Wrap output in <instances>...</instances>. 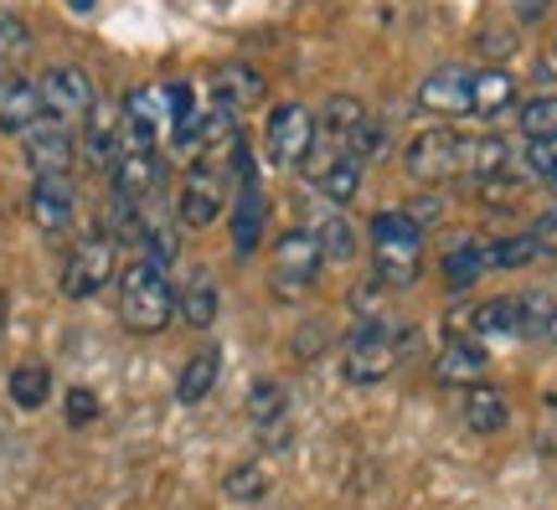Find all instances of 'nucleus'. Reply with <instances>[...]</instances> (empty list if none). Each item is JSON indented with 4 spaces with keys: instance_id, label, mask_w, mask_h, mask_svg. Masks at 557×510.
<instances>
[{
    "instance_id": "4be33fe9",
    "label": "nucleus",
    "mask_w": 557,
    "mask_h": 510,
    "mask_svg": "<svg viewBox=\"0 0 557 510\" xmlns=\"http://www.w3.org/2000/svg\"><path fill=\"white\" fill-rule=\"evenodd\" d=\"M506 423H511V408H506V393H500V387H485V382L465 387V428L500 433Z\"/></svg>"
},
{
    "instance_id": "ddd939ff",
    "label": "nucleus",
    "mask_w": 557,
    "mask_h": 510,
    "mask_svg": "<svg viewBox=\"0 0 557 510\" xmlns=\"http://www.w3.org/2000/svg\"><path fill=\"white\" fill-rule=\"evenodd\" d=\"M418 109L434 119H465L470 114V73L459 67H438L418 83Z\"/></svg>"
},
{
    "instance_id": "cd10ccee",
    "label": "nucleus",
    "mask_w": 557,
    "mask_h": 510,
    "mask_svg": "<svg viewBox=\"0 0 557 510\" xmlns=\"http://www.w3.org/2000/svg\"><path fill=\"white\" fill-rule=\"evenodd\" d=\"M284 408H289L284 382H269V376H259V382L248 387V418H253L259 428H274L278 418H284Z\"/></svg>"
},
{
    "instance_id": "a18cd8bd",
    "label": "nucleus",
    "mask_w": 557,
    "mask_h": 510,
    "mask_svg": "<svg viewBox=\"0 0 557 510\" xmlns=\"http://www.w3.org/2000/svg\"><path fill=\"white\" fill-rule=\"evenodd\" d=\"M547 402H553V408H557V393H553V397H547Z\"/></svg>"
},
{
    "instance_id": "f3484780",
    "label": "nucleus",
    "mask_w": 557,
    "mask_h": 510,
    "mask_svg": "<svg viewBox=\"0 0 557 510\" xmlns=\"http://www.w3.org/2000/svg\"><path fill=\"white\" fill-rule=\"evenodd\" d=\"M361 129H367V103L351 99V94H336V99L320 109L315 135L331 139V145H336V150H346V156H351V145H357Z\"/></svg>"
},
{
    "instance_id": "e433bc0d",
    "label": "nucleus",
    "mask_w": 557,
    "mask_h": 510,
    "mask_svg": "<svg viewBox=\"0 0 557 510\" xmlns=\"http://www.w3.org/2000/svg\"><path fill=\"white\" fill-rule=\"evenodd\" d=\"M94 418H99V397L88 393V387H73V393H67V423L83 428V423H94Z\"/></svg>"
},
{
    "instance_id": "2eb2a0df",
    "label": "nucleus",
    "mask_w": 557,
    "mask_h": 510,
    "mask_svg": "<svg viewBox=\"0 0 557 510\" xmlns=\"http://www.w3.org/2000/svg\"><path fill=\"white\" fill-rule=\"evenodd\" d=\"M263 103V78L253 73V67H243V62H233V67H218L212 73V109L227 119L248 114V109H259Z\"/></svg>"
},
{
    "instance_id": "4468645a",
    "label": "nucleus",
    "mask_w": 557,
    "mask_h": 510,
    "mask_svg": "<svg viewBox=\"0 0 557 510\" xmlns=\"http://www.w3.org/2000/svg\"><path fill=\"white\" fill-rule=\"evenodd\" d=\"M160 191V156L156 150H124L114 160V197L129 201V207H145L156 201Z\"/></svg>"
},
{
    "instance_id": "aec40b11",
    "label": "nucleus",
    "mask_w": 557,
    "mask_h": 510,
    "mask_svg": "<svg viewBox=\"0 0 557 510\" xmlns=\"http://www.w3.org/2000/svg\"><path fill=\"white\" fill-rule=\"evenodd\" d=\"M485 366H491V356L480 340H449L438 351V382H449V387H475Z\"/></svg>"
},
{
    "instance_id": "37998d69",
    "label": "nucleus",
    "mask_w": 557,
    "mask_h": 510,
    "mask_svg": "<svg viewBox=\"0 0 557 510\" xmlns=\"http://www.w3.org/2000/svg\"><path fill=\"white\" fill-rule=\"evenodd\" d=\"M0 335H5V295H0Z\"/></svg>"
},
{
    "instance_id": "1a4fd4ad",
    "label": "nucleus",
    "mask_w": 557,
    "mask_h": 510,
    "mask_svg": "<svg viewBox=\"0 0 557 510\" xmlns=\"http://www.w3.org/2000/svg\"><path fill=\"white\" fill-rule=\"evenodd\" d=\"M238 160V156H233ZM227 207V165H191V176L181 186L176 212L186 227H212Z\"/></svg>"
},
{
    "instance_id": "49530a36",
    "label": "nucleus",
    "mask_w": 557,
    "mask_h": 510,
    "mask_svg": "<svg viewBox=\"0 0 557 510\" xmlns=\"http://www.w3.org/2000/svg\"><path fill=\"white\" fill-rule=\"evenodd\" d=\"M553 52H557V41H553Z\"/></svg>"
},
{
    "instance_id": "473e14b6",
    "label": "nucleus",
    "mask_w": 557,
    "mask_h": 510,
    "mask_svg": "<svg viewBox=\"0 0 557 510\" xmlns=\"http://www.w3.org/2000/svg\"><path fill=\"white\" fill-rule=\"evenodd\" d=\"M165 94V124L171 129H186L191 119H197V94H191V83H171V88H160Z\"/></svg>"
},
{
    "instance_id": "f704fd0d",
    "label": "nucleus",
    "mask_w": 557,
    "mask_h": 510,
    "mask_svg": "<svg viewBox=\"0 0 557 510\" xmlns=\"http://www.w3.org/2000/svg\"><path fill=\"white\" fill-rule=\"evenodd\" d=\"M527 171H532V176H557V135L527 145Z\"/></svg>"
},
{
    "instance_id": "412c9836",
    "label": "nucleus",
    "mask_w": 557,
    "mask_h": 510,
    "mask_svg": "<svg viewBox=\"0 0 557 510\" xmlns=\"http://www.w3.org/2000/svg\"><path fill=\"white\" fill-rule=\"evenodd\" d=\"M176 310H181V320H186V325H197V331H207V325L218 320L222 295H218V284H212V274H207V269H191V274H186Z\"/></svg>"
},
{
    "instance_id": "58836bf2",
    "label": "nucleus",
    "mask_w": 557,
    "mask_h": 510,
    "mask_svg": "<svg viewBox=\"0 0 557 510\" xmlns=\"http://www.w3.org/2000/svg\"><path fill=\"white\" fill-rule=\"evenodd\" d=\"M532 242H537V253H557V212L537 216V227H532Z\"/></svg>"
},
{
    "instance_id": "2f4dec72",
    "label": "nucleus",
    "mask_w": 557,
    "mask_h": 510,
    "mask_svg": "<svg viewBox=\"0 0 557 510\" xmlns=\"http://www.w3.org/2000/svg\"><path fill=\"white\" fill-rule=\"evenodd\" d=\"M222 490L233 495V500H263V490H269V474H263V464H233V470H227V480H222Z\"/></svg>"
},
{
    "instance_id": "6ab92c4d",
    "label": "nucleus",
    "mask_w": 557,
    "mask_h": 510,
    "mask_svg": "<svg viewBox=\"0 0 557 510\" xmlns=\"http://www.w3.org/2000/svg\"><path fill=\"white\" fill-rule=\"evenodd\" d=\"M517 103V78L506 67H480L470 73V114L475 119H496L500 109Z\"/></svg>"
},
{
    "instance_id": "5701e85b",
    "label": "nucleus",
    "mask_w": 557,
    "mask_h": 510,
    "mask_svg": "<svg viewBox=\"0 0 557 510\" xmlns=\"http://www.w3.org/2000/svg\"><path fill=\"white\" fill-rule=\"evenodd\" d=\"M511 165V150H506V139L500 135H465V150H459V171L465 176H475V181H491L500 176Z\"/></svg>"
},
{
    "instance_id": "6e6552de",
    "label": "nucleus",
    "mask_w": 557,
    "mask_h": 510,
    "mask_svg": "<svg viewBox=\"0 0 557 510\" xmlns=\"http://www.w3.org/2000/svg\"><path fill=\"white\" fill-rule=\"evenodd\" d=\"M459 150H465V135H455L449 124H438V129H423V135L408 139L403 165H408V176L413 181L434 186V181L459 176Z\"/></svg>"
},
{
    "instance_id": "f8f14e48",
    "label": "nucleus",
    "mask_w": 557,
    "mask_h": 510,
    "mask_svg": "<svg viewBox=\"0 0 557 510\" xmlns=\"http://www.w3.org/2000/svg\"><path fill=\"white\" fill-rule=\"evenodd\" d=\"M238 201H233V248H238L243 258L259 248L263 237V222H269V207H263V191L253 186V176H248V156L238 150Z\"/></svg>"
},
{
    "instance_id": "72a5a7b5",
    "label": "nucleus",
    "mask_w": 557,
    "mask_h": 510,
    "mask_svg": "<svg viewBox=\"0 0 557 510\" xmlns=\"http://www.w3.org/2000/svg\"><path fill=\"white\" fill-rule=\"evenodd\" d=\"M315 237H320V248H325V253H336V258L357 253V237H351V227H346L341 216H325V222L315 227Z\"/></svg>"
},
{
    "instance_id": "4c0bfd02",
    "label": "nucleus",
    "mask_w": 557,
    "mask_h": 510,
    "mask_svg": "<svg viewBox=\"0 0 557 510\" xmlns=\"http://www.w3.org/2000/svg\"><path fill=\"white\" fill-rule=\"evenodd\" d=\"M475 47L485 52V58H506V52L517 47V32H480Z\"/></svg>"
},
{
    "instance_id": "c9c22d12",
    "label": "nucleus",
    "mask_w": 557,
    "mask_h": 510,
    "mask_svg": "<svg viewBox=\"0 0 557 510\" xmlns=\"http://www.w3.org/2000/svg\"><path fill=\"white\" fill-rule=\"evenodd\" d=\"M32 41V32H26V21L11 16V11H0V58H11V52H21Z\"/></svg>"
},
{
    "instance_id": "a19ab883",
    "label": "nucleus",
    "mask_w": 557,
    "mask_h": 510,
    "mask_svg": "<svg viewBox=\"0 0 557 510\" xmlns=\"http://www.w3.org/2000/svg\"><path fill=\"white\" fill-rule=\"evenodd\" d=\"M542 331H547V335H553V340H557V310L547 314V325H542Z\"/></svg>"
},
{
    "instance_id": "393cba45",
    "label": "nucleus",
    "mask_w": 557,
    "mask_h": 510,
    "mask_svg": "<svg viewBox=\"0 0 557 510\" xmlns=\"http://www.w3.org/2000/svg\"><path fill=\"white\" fill-rule=\"evenodd\" d=\"M5 393H11V402H16V408L37 412L41 402L52 397V372H47V366H37V361H26V366H16V372H11Z\"/></svg>"
},
{
    "instance_id": "bb28decb",
    "label": "nucleus",
    "mask_w": 557,
    "mask_h": 510,
    "mask_svg": "<svg viewBox=\"0 0 557 510\" xmlns=\"http://www.w3.org/2000/svg\"><path fill=\"white\" fill-rule=\"evenodd\" d=\"M361 176H367V160H357V156H341L325 176L315 181L320 186V197L325 201H351L361 191Z\"/></svg>"
},
{
    "instance_id": "ea45409f",
    "label": "nucleus",
    "mask_w": 557,
    "mask_h": 510,
    "mask_svg": "<svg viewBox=\"0 0 557 510\" xmlns=\"http://www.w3.org/2000/svg\"><path fill=\"white\" fill-rule=\"evenodd\" d=\"M511 5H517V16H521V21H537L542 11L553 5V0H511Z\"/></svg>"
},
{
    "instance_id": "a211bd4d",
    "label": "nucleus",
    "mask_w": 557,
    "mask_h": 510,
    "mask_svg": "<svg viewBox=\"0 0 557 510\" xmlns=\"http://www.w3.org/2000/svg\"><path fill=\"white\" fill-rule=\"evenodd\" d=\"M83 156L103 165V171H114V160L124 156V119L114 109H99L94 103V114H88V135H83Z\"/></svg>"
},
{
    "instance_id": "0eeeda50",
    "label": "nucleus",
    "mask_w": 557,
    "mask_h": 510,
    "mask_svg": "<svg viewBox=\"0 0 557 510\" xmlns=\"http://www.w3.org/2000/svg\"><path fill=\"white\" fill-rule=\"evenodd\" d=\"M41 94V114L58 119V124H67V119H88L94 114V78L83 73V67H73V62H58V67H47L37 83Z\"/></svg>"
},
{
    "instance_id": "7ed1b4c3",
    "label": "nucleus",
    "mask_w": 557,
    "mask_h": 510,
    "mask_svg": "<svg viewBox=\"0 0 557 510\" xmlns=\"http://www.w3.org/2000/svg\"><path fill=\"white\" fill-rule=\"evenodd\" d=\"M320 263H325V248L310 227H289V233L274 242V295L278 299H299L315 289Z\"/></svg>"
},
{
    "instance_id": "423d86ee",
    "label": "nucleus",
    "mask_w": 557,
    "mask_h": 510,
    "mask_svg": "<svg viewBox=\"0 0 557 510\" xmlns=\"http://www.w3.org/2000/svg\"><path fill=\"white\" fill-rule=\"evenodd\" d=\"M310 139H315V119L305 103H278L269 124H263V160L274 171H295L299 160L310 156Z\"/></svg>"
},
{
    "instance_id": "b1692460",
    "label": "nucleus",
    "mask_w": 557,
    "mask_h": 510,
    "mask_svg": "<svg viewBox=\"0 0 557 510\" xmlns=\"http://www.w3.org/2000/svg\"><path fill=\"white\" fill-rule=\"evenodd\" d=\"M218 376H222V351H197L186 366H181L176 397L186 402V408H197V402H207V397H212Z\"/></svg>"
},
{
    "instance_id": "9b49d317",
    "label": "nucleus",
    "mask_w": 557,
    "mask_h": 510,
    "mask_svg": "<svg viewBox=\"0 0 557 510\" xmlns=\"http://www.w3.org/2000/svg\"><path fill=\"white\" fill-rule=\"evenodd\" d=\"M73 207H78V197H73V181L67 176H37L32 181V197H26V216H32V227L47 237H58L73 227Z\"/></svg>"
},
{
    "instance_id": "39448f33",
    "label": "nucleus",
    "mask_w": 557,
    "mask_h": 510,
    "mask_svg": "<svg viewBox=\"0 0 557 510\" xmlns=\"http://www.w3.org/2000/svg\"><path fill=\"white\" fill-rule=\"evenodd\" d=\"M393 366H398V335H393L387 320L367 314L357 331H351V340H346V376H351L357 387H372V382H382Z\"/></svg>"
},
{
    "instance_id": "f257e3e1",
    "label": "nucleus",
    "mask_w": 557,
    "mask_h": 510,
    "mask_svg": "<svg viewBox=\"0 0 557 510\" xmlns=\"http://www.w3.org/2000/svg\"><path fill=\"white\" fill-rule=\"evenodd\" d=\"M176 314V289L156 258H135L120 274V320L135 335H160Z\"/></svg>"
},
{
    "instance_id": "79ce46f5",
    "label": "nucleus",
    "mask_w": 557,
    "mask_h": 510,
    "mask_svg": "<svg viewBox=\"0 0 557 510\" xmlns=\"http://www.w3.org/2000/svg\"><path fill=\"white\" fill-rule=\"evenodd\" d=\"M67 5H73V11H94V0H67Z\"/></svg>"
},
{
    "instance_id": "c03bdc74",
    "label": "nucleus",
    "mask_w": 557,
    "mask_h": 510,
    "mask_svg": "<svg viewBox=\"0 0 557 510\" xmlns=\"http://www.w3.org/2000/svg\"><path fill=\"white\" fill-rule=\"evenodd\" d=\"M547 186H553V197H557V176H547Z\"/></svg>"
},
{
    "instance_id": "9d476101",
    "label": "nucleus",
    "mask_w": 557,
    "mask_h": 510,
    "mask_svg": "<svg viewBox=\"0 0 557 510\" xmlns=\"http://www.w3.org/2000/svg\"><path fill=\"white\" fill-rule=\"evenodd\" d=\"M21 156L32 165V176H67V165L78 156V139L67 124L58 119H37L26 135H21Z\"/></svg>"
},
{
    "instance_id": "c85d7f7f",
    "label": "nucleus",
    "mask_w": 557,
    "mask_h": 510,
    "mask_svg": "<svg viewBox=\"0 0 557 510\" xmlns=\"http://www.w3.org/2000/svg\"><path fill=\"white\" fill-rule=\"evenodd\" d=\"M532 258H537V242H532V233L500 237V242H485V248H480V263H485V269H527Z\"/></svg>"
},
{
    "instance_id": "20e7f679",
    "label": "nucleus",
    "mask_w": 557,
    "mask_h": 510,
    "mask_svg": "<svg viewBox=\"0 0 557 510\" xmlns=\"http://www.w3.org/2000/svg\"><path fill=\"white\" fill-rule=\"evenodd\" d=\"M120 274L114 263V237L109 233H83L73 242V253L62 263V295L67 299H94L109 289V278Z\"/></svg>"
},
{
    "instance_id": "c756f323",
    "label": "nucleus",
    "mask_w": 557,
    "mask_h": 510,
    "mask_svg": "<svg viewBox=\"0 0 557 510\" xmlns=\"http://www.w3.org/2000/svg\"><path fill=\"white\" fill-rule=\"evenodd\" d=\"M517 119H521V135L527 139L557 135V94H537V99H527L517 109Z\"/></svg>"
},
{
    "instance_id": "f03ea898",
    "label": "nucleus",
    "mask_w": 557,
    "mask_h": 510,
    "mask_svg": "<svg viewBox=\"0 0 557 510\" xmlns=\"http://www.w3.org/2000/svg\"><path fill=\"white\" fill-rule=\"evenodd\" d=\"M372 263L382 284H413L423 269V227L408 212H377L372 216Z\"/></svg>"
},
{
    "instance_id": "7c9ffc66",
    "label": "nucleus",
    "mask_w": 557,
    "mask_h": 510,
    "mask_svg": "<svg viewBox=\"0 0 557 510\" xmlns=\"http://www.w3.org/2000/svg\"><path fill=\"white\" fill-rule=\"evenodd\" d=\"M480 274H485V263H480V242H465V248H455V253L444 258V278H449V289H470Z\"/></svg>"
},
{
    "instance_id": "a878e982",
    "label": "nucleus",
    "mask_w": 557,
    "mask_h": 510,
    "mask_svg": "<svg viewBox=\"0 0 557 510\" xmlns=\"http://www.w3.org/2000/svg\"><path fill=\"white\" fill-rule=\"evenodd\" d=\"M470 331L475 335H521V299H485L470 310Z\"/></svg>"
},
{
    "instance_id": "dca6fc26",
    "label": "nucleus",
    "mask_w": 557,
    "mask_h": 510,
    "mask_svg": "<svg viewBox=\"0 0 557 510\" xmlns=\"http://www.w3.org/2000/svg\"><path fill=\"white\" fill-rule=\"evenodd\" d=\"M41 114V94H37V83H26V78H0V135H26Z\"/></svg>"
}]
</instances>
